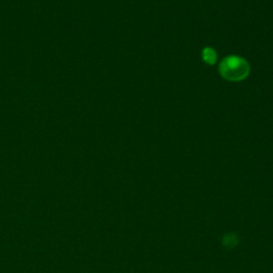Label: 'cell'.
Masks as SVG:
<instances>
[{
    "label": "cell",
    "mask_w": 273,
    "mask_h": 273,
    "mask_svg": "<svg viewBox=\"0 0 273 273\" xmlns=\"http://www.w3.org/2000/svg\"><path fill=\"white\" fill-rule=\"evenodd\" d=\"M251 67L244 58L239 56L226 57L219 64V73L227 81L239 82L248 78Z\"/></svg>",
    "instance_id": "cell-1"
},
{
    "label": "cell",
    "mask_w": 273,
    "mask_h": 273,
    "mask_svg": "<svg viewBox=\"0 0 273 273\" xmlns=\"http://www.w3.org/2000/svg\"><path fill=\"white\" fill-rule=\"evenodd\" d=\"M202 59L206 64L213 66L217 62V53L211 47H206L202 51Z\"/></svg>",
    "instance_id": "cell-2"
}]
</instances>
